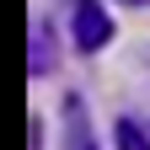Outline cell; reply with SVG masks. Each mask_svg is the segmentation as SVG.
<instances>
[{
	"label": "cell",
	"instance_id": "cell-1",
	"mask_svg": "<svg viewBox=\"0 0 150 150\" xmlns=\"http://www.w3.org/2000/svg\"><path fill=\"white\" fill-rule=\"evenodd\" d=\"M107 38H112V16L97 6V0H81V6H75V43L86 54H97Z\"/></svg>",
	"mask_w": 150,
	"mask_h": 150
},
{
	"label": "cell",
	"instance_id": "cell-2",
	"mask_svg": "<svg viewBox=\"0 0 150 150\" xmlns=\"http://www.w3.org/2000/svg\"><path fill=\"white\" fill-rule=\"evenodd\" d=\"M118 150H150V134H145L139 123L123 118V123H118Z\"/></svg>",
	"mask_w": 150,
	"mask_h": 150
},
{
	"label": "cell",
	"instance_id": "cell-3",
	"mask_svg": "<svg viewBox=\"0 0 150 150\" xmlns=\"http://www.w3.org/2000/svg\"><path fill=\"white\" fill-rule=\"evenodd\" d=\"M32 43H38V54H32V75H43V70H48V54H43V48H48V32L38 27V38H32Z\"/></svg>",
	"mask_w": 150,
	"mask_h": 150
},
{
	"label": "cell",
	"instance_id": "cell-4",
	"mask_svg": "<svg viewBox=\"0 0 150 150\" xmlns=\"http://www.w3.org/2000/svg\"><path fill=\"white\" fill-rule=\"evenodd\" d=\"M129 6H145V0H129Z\"/></svg>",
	"mask_w": 150,
	"mask_h": 150
}]
</instances>
